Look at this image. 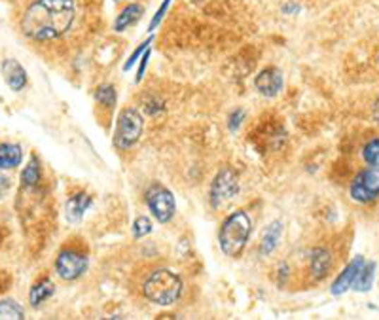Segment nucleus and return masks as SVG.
Segmentation results:
<instances>
[{
	"instance_id": "22",
	"label": "nucleus",
	"mask_w": 379,
	"mask_h": 320,
	"mask_svg": "<svg viewBox=\"0 0 379 320\" xmlns=\"http://www.w3.org/2000/svg\"><path fill=\"white\" fill-rule=\"evenodd\" d=\"M95 95L97 101L101 104H104V106H109V109H112L116 104V90L110 84L99 85V90H97Z\"/></svg>"
},
{
	"instance_id": "31",
	"label": "nucleus",
	"mask_w": 379,
	"mask_h": 320,
	"mask_svg": "<svg viewBox=\"0 0 379 320\" xmlns=\"http://www.w3.org/2000/svg\"><path fill=\"white\" fill-rule=\"evenodd\" d=\"M193 2H201V0H193Z\"/></svg>"
},
{
	"instance_id": "19",
	"label": "nucleus",
	"mask_w": 379,
	"mask_h": 320,
	"mask_svg": "<svg viewBox=\"0 0 379 320\" xmlns=\"http://www.w3.org/2000/svg\"><path fill=\"white\" fill-rule=\"evenodd\" d=\"M38 180H40V161L37 156H32V159L25 165L23 173H21V184L25 187H35Z\"/></svg>"
},
{
	"instance_id": "11",
	"label": "nucleus",
	"mask_w": 379,
	"mask_h": 320,
	"mask_svg": "<svg viewBox=\"0 0 379 320\" xmlns=\"http://www.w3.org/2000/svg\"><path fill=\"white\" fill-rule=\"evenodd\" d=\"M2 74H4V80H6L8 87L16 93L25 90L27 85V73L25 68L21 67V63L16 59H6L2 63Z\"/></svg>"
},
{
	"instance_id": "8",
	"label": "nucleus",
	"mask_w": 379,
	"mask_h": 320,
	"mask_svg": "<svg viewBox=\"0 0 379 320\" xmlns=\"http://www.w3.org/2000/svg\"><path fill=\"white\" fill-rule=\"evenodd\" d=\"M88 269V258L74 250H61L55 258V271L65 281H76Z\"/></svg>"
},
{
	"instance_id": "26",
	"label": "nucleus",
	"mask_w": 379,
	"mask_h": 320,
	"mask_svg": "<svg viewBox=\"0 0 379 320\" xmlns=\"http://www.w3.org/2000/svg\"><path fill=\"white\" fill-rule=\"evenodd\" d=\"M169 4H171V0H163V4L162 8L157 10L156 16H154V19H152V23H150V29H156L157 25H160V21L163 19V16H165V12L169 10Z\"/></svg>"
},
{
	"instance_id": "18",
	"label": "nucleus",
	"mask_w": 379,
	"mask_h": 320,
	"mask_svg": "<svg viewBox=\"0 0 379 320\" xmlns=\"http://www.w3.org/2000/svg\"><path fill=\"white\" fill-rule=\"evenodd\" d=\"M373 275H375V261H368L361 267V271L356 275L355 286L359 292H368L373 286Z\"/></svg>"
},
{
	"instance_id": "29",
	"label": "nucleus",
	"mask_w": 379,
	"mask_h": 320,
	"mask_svg": "<svg viewBox=\"0 0 379 320\" xmlns=\"http://www.w3.org/2000/svg\"><path fill=\"white\" fill-rule=\"evenodd\" d=\"M283 12H284V13H294V12H298V6H296V4H292V2H290V4H287V6L283 8Z\"/></svg>"
},
{
	"instance_id": "25",
	"label": "nucleus",
	"mask_w": 379,
	"mask_h": 320,
	"mask_svg": "<svg viewBox=\"0 0 379 320\" xmlns=\"http://www.w3.org/2000/svg\"><path fill=\"white\" fill-rule=\"evenodd\" d=\"M243 120H245V112H243V110H235L234 114L229 116L228 127L231 129V131H235V129H239L241 123H243Z\"/></svg>"
},
{
	"instance_id": "3",
	"label": "nucleus",
	"mask_w": 379,
	"mask_h": 320,
	"mask_svg": "<svg viewBox=\"0 0 379 320\" xmlns=\"http://www.w3.org/2000/svg\"><path fill=\"white\" fill-rule=\"evenodd\" d=\"M143 294L148 302L156 303V305H173L175 302H179L182 294V281L175 273L160 269L146 278Z\"/></svg>"
},
{
	"instance_id": "17",
	"label": "nucleus",
	"mask_w": 379,
	"mask_h": 320,
	"mask_svg": "<svg viewBox=\"0 0 379 320\" xmlns=\"http://www.w3.org/2000/svg\"><path fill=\"white\" fill-rule=\"evenodd\" d=\"M143 16V6L140 4H129L121 10V13L116 18L114 21V30L116 32H121L126 30L129 25H135Z\"/></svg>"
},
{
	"instance_id": "13",
	"label": "nucleus",
	"mask_w": 379,
	"mask_h": 320,
	"mask_svg": "<svg viewBox=\"0 0 379 320\" xmlns=\"http://www.w3.org/2000/svg\"><path fill=\"white\" fill-rule=\"evenodd\" d=\"M91 207V197L84 192H80V194L73 195L71 199L66 201L65 205V214L66 220H71V222H80L84 214L88 212V209Z\"/></svg>"
},
{
	"instance_id": "28",
	"label": "nucleus",
	"mask_w": 379,
	"mask_h": 320,
	"mask_svg": "<svg viewBox=\"0 0 379 320\" xmlns=\"http://www.w3.org/2000/svg\"><path fill=\"white\" fill-rule=\"evenodd\" d=\"M8 187H10V180H8L6 176H2V175H0V195H2V194H6V192H8Z\"/></svg>"
},
{
	"instance_id": "15",
	"label": "nucleus",
	"mask_w": 379,
	"mask_h": 320,
	"mask_svg": "<svg viewBox=\"0 0 379 320\" xmlns=\"http://www.w3.org/2000/svg\"><path fill=\"white\" fill-rule=\"evenodd\" d=\"M332 266V258L330 252L323 247H317L311 252V275H313L315 281H320V278H325L330 271Z\"/></svg>"
},
{
	"instance_id": "16",
	"label": "nucleus",
	"mask_w": 379,
	"mask_h": 320,
	"mask_svg": "<svg viewBox=\"0 0 379 320\" xmlns=\"http://www.w3.org/2000/svg\"><path fill=\"white\" fill-rule=\"evenodd\" d=\"M55 286L54 283L49 281V278H42V281H38L29 292V303L32 307H40L46 300L54 296Z\"/></svg>"
},
{
	"instance_id": "27",
	"label": "nucleus",
	"mask_w": 379,
	"mask_h": 320,
	"mask_svg": "<svg viewBox=\"0 0 379 320\" xmlns=\"http://www.w3.org/2000/svg\"><path fill=\"white\" fill-rule=\"evenodd\" d=\"M148 57H150V49H146L145 57H143V61H140V68H139V73H137V82H140V78H143V74H145V68H146V63H148Z\"/></svg>"
},
{
	"instance_id": "21",
	"label": "nucleus",
	"mask_w": 379,
	"mask_h": 320,
	"mask_svg": "<svg viewBox=\"0 0 379 320\" xmlns=\"http://www.w3.org/2000/svg\"><path fill=\"white\" fill-rule=\"evenodd\" d=\"M362 157L370 167H379V139H372L364 146Z\"/></svg>"
},
{
	"instance_id": "7",
	"label": "nucleus",
	"mask_w": 379,
	"mask_h": 320,
	"mask_svg": "<svg viewBox=\"0 0 379 320\" xmlns=\"http://www.w3.org/2000/svg\"><path fill=\"white\" fill-rule=\"evenodd\" d=\"M239 192V180L234 171L222 169L217 175V178L212 180L211 186V203L215 209H220L228 203L229 199H234Z\"/></svg>"
},
{
	"instance_id": "24",
	"label": "nucleus",
	"mask_w": 379,
	"mask_h": 320,
	"mask_svg": "<svg viewBox=\"0 0 379 320\" xmlns=\"http://www.w3.org/2000/svg\"><path fill=\"white\" fill-rule=\"evenodd\" d=\"M152 40H154V37H150V38H148V40H146L145 44H140L139 48H137V49H135V51H133V55H131V57H129V59L126 61V67H124V68H126V70H129V68H131L133 65H135V61L139 59V57H140V54H143V51H146V49H148V46H150V42H152Z\"/></svg>"
},
{
	"instance_id": "23",
	"label": "nucleus",
	"mask_w": 379,
	"mask_h": 320,
	"mask_svg": "<svg viewBox=\"0 0 379 320\" xmlns=\"http://www.w3.org/2000/svg\"><path fill=\"white\" fill-rule=\"evenodd\" d=\"M148 233H152L150 218L139 216L133 222V235H135V239H143V237H146Z\"/></svg>"
},
{
	"instance_id": "6",
	"label": "nucleus",
	"mask_w": 379,
	"mask_h": 320,
	"mask_svg": "<svg viewBox=\"0 0 379 320\" xmlns=\"http://www.w3.org/2000/svg\"><path fill=\"white\" fill-rule=\"evenodd\" d=\"M351 197L356 203L368 205L379 197V167L361 171L351 184Z\"/></svg>"
},
{
	"instance_id": "2",
	"label": "nucleus",
	"mask_w": 379,
	"mask_h": 320,
	"mask_svg": "<svg viewBox=\"0 0 379 320\" xmlns=\"http://www.w3.org/2000/svg\"><path fill=\"white\" fill-rule=\"evenodd\" d=\"M251 231H253V222H251V216L247 212H231L222 222V228H220V233H218V241H220L222 252L229 258H239L245 247H247Z\"/></svg>"
},
{
	"instance_id": "1",
	"label": "nucleus",
	"mask_w": 379,
	"mask_h": 320,
	"mask_svg": "<svg viewBox=\"0 0 379 320\" xmlns=\"http://www.w3.org/2000/svg\"><path fill=\"white\" fill-rule=\"evenodd\" d=\"M74 0H35L21 18V30L30 40L46 42L63 37L73 27Z\"/></svg>"
},
{
	"instance_id": "14",
	"label": "nucleus",
	"mask_w": 379,
	"mask_h": 320,
	"mask_svg": "<svg viewBox=\"0 0 379 320\" xmlns=\"http://www.w3.org/2000/svg\"><path fill=\"white\" fill-rule=\"evenodd\" d=\"M281 233H283V223L279 220L271 222L265 228L264 233H262V239H260V254L262 256H270L277 248L279 241H281Z\"/></svg>"
},
{
	"instance_id": "5",
	"label": "nucleus",
	"mask_w": 379,
	"mask_h": 320,
	"mask_svg": "<svg viewBox=\"0 0 379 320\" xmlns=\"http://www.w3.org/2000/svg\"><path fill=\"white\" fill-rule=\"evenodd\" d=\"M146 205L150 209V212L154 214V218H157V222L167 223L171 218L175 216L176 203L175 195L169 192L167 187L163 186H152L146 190Z\"/></svg>"
},
{
	"instance_id": "10",
	"label": "nucleus",
	"mask_w": 379,
	"mask_h": 320,
	"mask_svg": "<svg viewBox=\"0 0 379 320\" xmlns=\"http://www.w3.org/2000/svg\"><path fill=\"white\" fill-rule=\"evenodd\" d=\"M362 266H364V258H362V256H356L355 260L351 261L349 266L343 269L342 275H339V277L332 283V288H330L332 294H334V296H342V294H345V292L349 290L351 286L355 284L356 275H359Z\"/></svg>"
},
{
	"instance_id": "30",
	"label": "nucleus",
	"mask_w": 379,
	"mask_h": 320,
	"mask_svg": "<svg viewBox=\"0 0 379 320\" xmlns=\"http://www.w3.org/2000/svg\"><path fill=\"white\" fill-rule=\"evenodd\" d=\"M372 114H373V120H375L379 123V99L375 101V103H373V112H372Z\"/></svg>"
},
{
	"instance_id": "20",
	"label": "nucleus",
	"mask_w": 379,
	"mask_h": 320,
	"mask_svg": "<svg viewBox=\"0 0 379 320\" xmlns=\"http://www.w3.org/2000/svg\"><path fill=\"white\" fill-rule=\"evenodd\" d=\"M25 313L21 305L13 300H2L0 302V320H21Z\"/></svg>"
},
{
	"instance_id": "4",
	"label": "nucleus",
	"mask_w": 379,
	"mask_h": 320,
	"mask_svg": "<svg viewBox=\"0 0 379 320\" xmlns=\"http://www.w3.org/2000/svg\"><path fill=\"white\" fill-rule=\"evenodd\" d=\"M145 129V118L139 110L135 109H124L118 116L114 131V144L120 150H127L139 142L140 135Z\"/></svg>"
},
{
	"instance_id": "9",
	"label": "nucleus",
	"mask_w": 379,
	"mask_h": 320,
	"mask_svg": "<svg viewBox=\"0 0 379 320\" xmlns=\"http://www.w3.org/2000/svg\"><path fill=\"white\" fill-rule=\"evenodd\" d=\"M254 87L264 97H277L279 91L283 90V74L275 67L265 68L254 80Z\"/></svg>"
},
{
	"instance_id": "12",
	"label": "nucleus",
	"mask_w": 379,
	"mask_h": 320,
	"mask_svg": "<svg viewBox=\"0 0 379 320\" xmlns=\"http://www.w3.org/2000/svg\"><path fill=\"white\" fill-rule=\"evenodd\" d=\"M23 161V148L13 142L0 144V171H12Z\"/></svg>"
}]
</instances>
